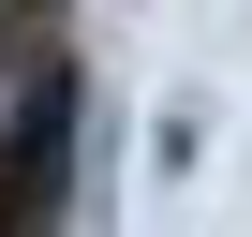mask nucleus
Listing matches in <instances>:
<instances>
[{
  "instance_id": "obj_1",
  "label": "nucleus",
  "mask_w": 252,
  "mask_h": 237,
  "mask_svg": "<svg viewBox=\"0 0 252 237\" xmlns=\"http://www.w3.org/2000/svg\"><path fill=\"white\" fill-rule=\"evenodd\" d=\"M45 15H60V0H0V45H30V30H45Z\"/></svg>"
}]
</instances>
